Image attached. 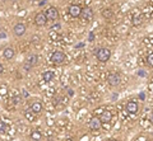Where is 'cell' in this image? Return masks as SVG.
Returning <instances> with one entry per match:
<instances>
[{"instance_id": "1", "label": "cell", "mask_w": 153, "mask_h": 141, "mask_svg": "<svg viewBox=\"0 0 153 141\" xmlns=\"http://www.w3.org/2000/svg\"><path fill=\"white\" fill-rule=\"evenodd\" d=\"M96 57H97L98 61L101 62H107L111 57V51L108 49H100V50H96Z\"/></svg>"}, {"instance_id": "2", "label": "cell", "mask_w": 153, "mask_h": 141, "mask_svg": "<svg viewBox=\"0 0 153 141\" xmlns=\"http://www.w3.org/2000/svg\"><path fill=\"white\" fill-rule=\"evenodd\" d=\"M65 59H66V56H65V53L61 52V51H55V52L51 55V62L52 64H55V65H59V64H63L64 61H65Z\"/></svg>"}, {"instance_id": "3", "label": "cell", "mask_w": 153, "mask_h": 141, "mask_svg": "<svg viewBox=\"0 0 153 141\" xmlns=\"http://www.w3.org/2000/svg\"><path fill=\"white\" fill-rule=\"evenodd\" d=\"M37 60H38V56L36 55V53H31V55H28L27 60H26V65H24L26 71H28L31 68H33V66L37 64Z\"/></svg>"}, {"instance_id": "4", "label": "cell", "mask_w": 153, "mask_h": 141, "mask_svg": "<svg viewBox=\"0 0 153 141\" xmlns=\"http://www.w3.org/2000/svg\"><path fill=\"white\" fill-rule=\"evenodd\" d=\"M45 14H46L47 21H57L59 19V10H57L55 6H50Z\"/></svg>"}, {"instance_id": "5", "label": "cell", "mask_w": 153, "mask_h": 141, "mask_svg": "<svg viewBox=\"0 0 153 141\" xmlns=\"http://www.w3.org/2000/svg\"><path fill=\"white\" fill-rule=\"evenodd\" d=\"M82 10H83V9H82L79 5L73 4V5L69 6V10H68V12H69L70 17H73V18H79V17H81V14H82Z\"/></svg>"}, {"instance_id": "6", "label": "cell", "mask_w": 153, "mask_h": 141, "mask_svg": "<svg viewBox=\"0 0 153 141\" xmlns=\"http://www.w3.org/2000/svg\"><path fill=\"white\" fill-rule=\"evenodd\" d=\"M46 23H47V18L45 13H38V14H36V17H34V24L37 27H43V25H46Z\"/></svg>"}, {"instance_id": "7", "label": "cell", "mask_w": 153, "mask_h": 141, "mask_svg": "<svg viewBox=\"0 0 153 141\" xmlns=\"http://www.w3.org/2000/svg\"><path fill=\"white\" fill-rule=\"evenodd\" d=\"M107 81L111 86H117L120 84V75L117 73H111L107 76Z\"/></svg>"}, {"instance_id": "8", "label": "cell", "mask_w": 153, "mask_h": 141, "mask_svg": "<svg viewBox=\"0 0 153 141\" xmlns=\"http://www.w3.org/2000/svg\"><path fill=\"white\" fill-rule=\"evenodd\" d=\"M102 127V122L100 117H92L89 121V129L93 131H98Z\"/></svg>"}, {"instance_id": "9", "label": "cell", "mask_w": 153, "mask_h": 141, "mask_svg": "<svg viewBox=\"0 0 153 141\" xmlns=\"http://www.w3.org/2000/svg\"><path fill=\"white\" fill-rule=\"evenodd\" d=\"M13 33H14L17 37L23 36L26 33V25L23 23H17L14 27H13Z\"/></svg>"}, {"instance_id": "10", "label": "cell", "mask_w": 153, "mask_h": 141, "mask_svg": "<svg viewBox=\"0 0 153 141\" xmlns=\"http://www.w3.org/2000/svg\"><path fill=\"white\" fill-rule=\"evenodd\" d=\"M81 18L83 19V21L85 22H89L92 21V18H93V12H92L91 8H85L82 10V14H81Z\"/></svg>"}, {"instance_id": "11", "label": "cell", "mask_w": 153, "mask_h": 141, "mask_svg": "<svg viewBox=\"0 0 153 141\" xmlns=\"http://www.w3.org/2000/svg\"><path fill=\"white\" fill-rule=\"evenodd\" d=\"M126 112L128 113H136L138 112V103H136L135 101H130V102H128V104H126Z\"/></svg>"}, {"instance_id": "12", "label": "cell", "mask_w": 153, "mask_h": 141, "mask_svg": "<svg viewBox=\"0 0 153 141\" xmlns=\"http://www.w3.org/2000/svg\"><path fill=\"white\" fill-rule=\"evenodd\" d=\"M101 122L102 123H108L111 122V120H112V113H111L110 111H105L101 113Z\"/></svg>"}, {"instance_id": "13", "label": "cell", "mask_w": 153, "mask_h": 141, "mask_svg": "<svg viewBox=\"0 0 153 141\" xmlns=\"http://www.w3.org/2000/svg\"><path fill=\"white\" fill-rule=\"evenodd\" d=\"M14 55H15V51L13 50L12 47H8V49H5L4 51H3V56H4L6 60L13 59V57H14Z\"/></svg>"}, {"instance_id": "14", "label": "cell", "mask_w": 153, "mask_h": 141, "mask_svg": "<svg viewBox=\"0 0 153 141\" xmlns=\"http://www.w3.org/2000/svg\"><path fill=\"white\" fill-rule=\"evenodd\" d=\"M31 110H32V112L33 113H40L41 111H42V104H41V102H38V101H36V102H33V103L31 104Z\"/></svg>"}, {"instance_id": "15", "label": "cell", "mask_w": 153, "mask_h": 141, "mask_svg": "<svg viewBox=\"0 0 153 141\" xmlns=\"http://www.w3.org/2000/svg\"><path fill=\"white\" fill-rule=\"evenodd\" d=\"M42 78H43L45 81H51L54 78V73L52 71H45L42 74Z\"/></svg>"}, {"instance_id": "16", "label": "cell", "mask_w": 153, "mask_h": 141, "mask_svg": "<svg viewBox=\"0 0 153 141\" xmlns=\"http://www.w3.org/2000/svg\"><path fill=\"white\" fill-rule=\"evenodd\" d=\"M41 137H42V135H41L40 131H32L31 132V139L32 140L38 141V140H41Z\"/></svg>"}, {"instance_id": "17", "label": "cell", "mask_w": 153, "mask_h": 141, "mask_svg": "<svg viewBox=\"0 0 153 141\" xmlns=\"http://www.w3.org/2000/svg\"><path fill=\"white\" fill-rule=\"evenodd\" d=\"M147 65L153 68V53H149V55L147 56Z\"/></svg>"}, {"instance_id": "18", "label": "cell", "mask_w": 153, "mask_h": 141, "mask_svg": "<svg viewBox=\"0 0 153 141\" xmlns=\"http://www.w3.org/2000/svg\"><path fill=\"white\" fill-rule=\"evenodd\" d=\"M60 28H61V25H60L59 23L54 24L52 27H51V32H56V31H60Z\"/></svg>"}, {"instance_id": "19", "label": "cell", "mask_w": 153, "mask_h": 141, "mask_svg": "<svg viewBox=\"0 0 153 141\" xmlns=\"http://www.w3.org/2000/svg\"><path fill=\"white\" fill-rule=\"evenodd\" d=\"M22 95H23L24 98H27L28 95H30V93H28L27 90H26V89H23V90H22Z\"/></svg>"}, {"instance_id": "20", "label": "cell", "mask_w": 153, "mask_h": 141, "mask_svg": "<svg viewBox=\"0 0 153 141\" xmlns=\"http://www.w3.org/2000/svg\"><path fill=\"white\" fill-rule=\"evenodd\" d=\"M68 94H69V97H73V95H74V90H73L72 88H69L68 89Z\"/></svg>"}, {"instance_id": "21", "label": "cell", "mask_w": 153, "mask_h": 141, "mask_svg": "<svg viewBox=\"0 0 153 141\" xmlns=\"http://www.w3.org/2000/svg\"><path fill=\"white\" fill-rule=\"evenodd\" d=\"M5 130V125H4V122H1V121H0V132H1V131H4Z\"/></svg>"}, {"instance_id": "22", "label": "cell", "mask_w": 153, "mask_h": 141, "mask_svg": "<svg viewBox=\"0 0 153 141\" xmlns=\"http://www.w3.org/2000/svg\"><path fill=\"white\" fill-rule=\"evenodd\" d=\"M93 40H94V34L91 32V33H89V38H88V41H89V42H92Z\"/></svg>"}, {"instance_id": "23", "label": "cell", "mask_w": 153, "mask_h": 141, "mask_svg": "<svg viewBox=\"0 0 153 141\" xmlns=\"http://www.w3.org/2000/svg\"><path fill=\"white\" fill-rule=\"evenodd\" d=\"M0 94H3V95L6 94V88H1V89H0Z\"/></svg>"}, {"instance_id": "24", "label": "cell", "mask_w": 153, "mask_h": 141, "mask_svg": "<svg viewBox=\"0 0 153 141\" xmlns=\"http://www.w3.org/2000/svg\"><path fill=\"white\" fill-rule=\"evenodd\" d=\"M81 141H89V137L88 136H83L81 139Z\"/></svg>"}, {"instance_id": "25", "label": "cell", "mask_w": 153, "mask_h": 141, "mask_svg": "<svg viewBox=\"0 0 153 141\" xmlns=\"http://www.w3.org/2000/svg\"><path fill=\"white\" fill-rule=\"evenodd\" d=\"M3 73H4V66L0 64V74H3Z\"/></svg>"}, {"instance_id": "26", "label": "cell", "mask_w": 153, "mask_h": 141, "mask_svg": "<svg viewBox=\"0 0 153 141\" xmlns=\"http://www.w3.org/2000/svg\"><path fill=\"white\" fill-rule=\"evenodd\" d=\"M5 36H6V34L4 33V32H1V31H0V37H1V38H4Z\"/></svg>"}, {"instance_id": "27", "label": "cell", "mask_w": 153, "mask_h": 141, "mask_svg": "<svg viewBox=\"0 0 153 141\" xmlns=\"http://www.w3.org/2000/svg\"><path fill=\"white\" fill-rule=\"evenodd\" d=\"M139 98H140V99H144V93H140V95H139Z\"/></svg>"}, {"instance_id": "28", "label": "cell", "mask_w": 153, "mask_h": 141, "mask_svg": "<svg viewBox=\"0 0 153 141\" xmlns=\"http://www.w3.org/2000/svg\"><path fill=\"white\" fill-rule=\"evenodd\" d=\"M83 46H84L83 43H78V44H76V47H78V49H79V47H83Z\"/></svg>"}, {"instance_id": "29", "label": "cell", "mask_w": 153, "mask_h": 141, "mask_svg": "<svg viewBox=\"0 0 153 141\" xmlns=\"http://www.w3.org/2000/svg\"><path fill=\"white\" fill-rule=\"evenodd\" d=\"M10 1H17V0H10Z\"/></svg>"}, {"instance_id": "30", "label": "cell", "mask_w": 153, "mask_h": 141, "mask_svg": "<svg viewBox=\"0 0 153 141\" xmlns=\"http://www.w3.org/2000/svg\"><path fill=\"white\" fill-rule=\"evenodd\" d=\"M108 141H116V140H108Z\"/></svg>"}, {"instance_id": "31", "label": "cell", "mask_w": 153, "mask_h": 141, "mask_svg": "<svg viewBox=\"0 0 153 141\" xmlns=\"http://www.w3.org/2000/svg\"><path fill=\"white\" fill-rule=\"evenodd\" d=\"M152 122H153V117H152Z\"/></svg>"}]
</instances>
